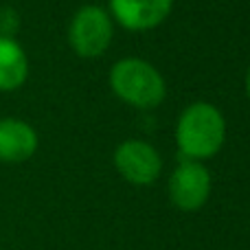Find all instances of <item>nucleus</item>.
<instances>
[{
    "label": "nucleus",
    "instance_id": "obj_4",
    "mask_svg": "<svg viewBox=\"0 0 250 250\" xmlns=\"http://www.w3.org/2000/svg\"><path fill=\"white\" fill-rule=\"evenodd\" d=\"M114 169L125 182L134 187H149L163 173V158L151 143L127 138L114 149Z\"/></svg>",
    "mask_w": 250,
    "mask_h": 250
},
{
    "label": "nucleus",
    "instance_id": "obj_1",
    "mask_svg": "<svg viewBox=\"0 0 250 250\" xmlns=\"http://www.w3.org/2000/svg\"><path fill=\"white\" fill-rule=\"evenodd\" d=\"M226 141V121L220 108L208 101L187 105L176 123V145L182 158L204 160L213 158Z\"/></svg>",
    "mask_w": 250,
    "mask_h": 250
},
{
    "label": "nucleus",
    "instance_id": "obj_3",
    "mask_svg": "<svg viewBox=\"0 0 250 250\" xmlns=\"http://www.w3.org/2000/svg\"><path fill=\"white\" fill-rule=\"evenodd\" d=\"M114 35V20L104 7L86 4L77 9L68 24V44L75 55L92 60L108 51Z\"/></svg>",
    "mask_w": 250,
    "mask_h": 250
},
{
    "label": "nucleus",
    "instance_id": "obj_6",
    "mask_svg": "<svg viewBox=\"0 0 250 250\" xmlns=\"http://www.w3.org/2000/svg\"><path fill=\"white\" fill-rule=\"evenodd\" d=\"M173 0H110V18L127 31H149L169 18Z\"/></svg>",
    "mask_w": 250,
    "mask_h": 250
},
{
    "label": "nucleus",
    "instance_id": "obj_9",
    "mask_svg": "<svg viewBox=\"0 0 250 250\" xmlns=\"http://www.w3.org/2000/svg\"><path fill=\"white\" fill-rule=\"evenodd\" d=\"M246 92H248V99H250V66H248V73H246Z\"/></svg>",
    "mask_w": 250,
    "mask_h": 250
},
{
    "label": "nucleus",
    "instance_id": "obj_5",
    "mask_svg": "<svg viewBox=\"0 0 250 250\" xmlns=\"http://www.w3.org/2000/svg\"><path fill=\"white\" fill-rule=\"evenodd\" d=\"M167 195L176 208L185 213L200 211L211 195V173L200 160H182L171 171Z\"/></svg>",
    "mask_w": 250,
    "mask_h": 250
},
{
    "label": "nucleus",
    "instance_id": "obj_8",
    "mask_svg": "<svg viewBox=\"0 0 250 250\" xmlns=\"http://www.w3.org/2000/svg\"><path fill=\"white\" fill-rule=\"evenodd\" d=\"M29 77V60L20 44L0 35V92L18 90Z\"/></svg>",
    "mask_w": 250,
    "mask_h": 250
},
{
    "label": "nucleus",
    "instance_id": "obj_7",
    "mask_svg": "<svg viewBox=\"0 0 250 250\" xmlns=\"http://www.w3.org/2000/svg\"><path fill=\"white\" fill-rule=\"evenodd\" d=\"M40 138L33 125L22 119H0V163H26L38 151Z\"/></svg>",
    "mask_w": 250,
    "mask_h": 250
},
{
    "label": "nucleus",
    "instance_id": "obj_2",
    "mask_svg": "<svg viewBox=\"0 0 250 250\" xmlns=\"http://www.w3.org/2000/svg\"><path fill=\"white\" fill-rule=\"evenodd\" d=\"M110 88L121 101L138 110H151L163 104L167 83L154 64L141 57L119 60L110 70Z\"/></svg>",
    "mask_w": 250,
    "mask_h": 250
}]
</instances>
